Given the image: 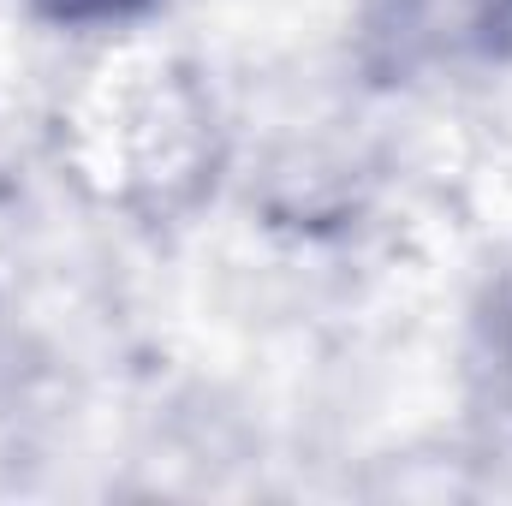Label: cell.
<instances>
[{
	"mask_svg": "<svg viewBox=\"0 0 512 506\" xmlns=\"http://www.w3.org/2000/svg\"><path fill=\"white\" fill-rule=\"evenodd\" d=\"M477 42L489 54H507L512 48V0H477V18H471Z\"/></svg>",
	"mask_w": 512,
	"mask_h": 506,
	"instance_id": "cell-2",
	"label": "cell"
},
{
	"mask_svg": "<svg viewBox=\"0 0 512 506\" xmlns=\"http://www.w3.org/2000/svg\"><path fill=\"white\" fill-rule=\"evenodd\" d=\"M155 0H30V12L54 30H114L143 18Z\"/></svg>",
	"mask_w": 512,
	"mask_h": 506,
	"instance_id": "cell-1",
	"label": "cell"
}]
</instances>
